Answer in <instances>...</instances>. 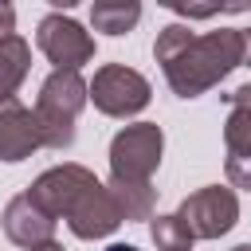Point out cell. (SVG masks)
Segmentation results:
<instances>
[{"label": "cell", "instance_id": "4", "mask_svg": "<svg viewBox=\"0 0 251 251\" xmlns=\"http://www.w3.org/2000/svg\"><path fill=\"white\" fill-rule=\"evenodd\" d=\"M165 153V133L157 122H137L110 141V180H153Z\"/></svg>", "mask_w": 251, "mask_h": 251}, {"label": "cell", "instance_id": "14", "mask_svg": "<svg viewBox=\"0 0 251 251\" xmlns=\"http://www.w3.org/2000/svg\"><path fill=\"white\" fill-rule=\"evenodd\" d=\"M149 235H153L157 251H192V239H196L176 212L173 216H153L149 220Z\"/></svg>", "mask_w": 251, "mask_h": 251}, {"label": "cell", "instance_id": "22", "mask_svg": "<svg viewBox=\"0 0 251 251\" xmlns=\"http://www.w3.org/2000/svg\"><path fill=\"white\" fill-rule=\"evenodd\" d=\"M231 251H251V243H239V247H231Z\"/></svg>", "mask_w": 251, "mask_h": 251}, {"label": "cell", "instance_id": "10", "mask_svg": "<svg viewBox=\"0 0 251 251\" xmlns=\"http://www.w3.org/2000/svg\"><path fill=\"white\" fill-rule=\"evenodd\" d=\"M227 122H224V145L227 161H251V82L227 94Z\"/></svg>", "mask_w": 251, "mask_h": 251}, {"label": "cell", "instance_id": "20", "mask_svg": "<svg viewBox=\"0 0 251 251\" xmlns=\"http://www.w3.org/2000/svg\"><path fill=\"white\" fill-rule=\"evenodd\" d=\"M47 4H51V8H75L78 0H47Z\"/></svg>", "mask_w": 251, "mask_h": 251}, {"label": "cell", "instance_id": "7", "mask_svg": "<svg viewBox=\"0 0 251 251\" xmlns=\"http://www.w3.org/2000/svg\"><path fill=\"white\" fill-rule=\"evenodd\" d=\"M35 43L63 71H78V67H86L94 59L90 31L82 24H75V20H67V16H43L39 27H35Z\"/></svg>", "mask_w": 251, "mask_h": 251}, {"label": "cell", "instance_id": "23", "mask_svg": "<svg viewBox=\"0 0 251 251\" xmlns=\"http://www.w3.org/2000/svg\"><path fill=\"white\" fill-rule=\"evenodd\" d=\"M0 4H12V0H0Z\"/></svg>", "mask_w": 251, "mask_h": 251}, {"label": "cell", "instance_id": "13", "mask_svg": "<svg viewBox=\"0 0 251 251\" xmlns=\"http://www.w3.org/2000/svg\"><path fill=\"white\" fill-rule=\"evenodd\" d=\"M110 192L126 220H153V204H157L153 180H110Z\"/></svg>", "mask_w": 251, "mask_h": 251}, {"label": "cell", "instance_id": "6", "mask_svg": "<svg viewBox=\"0 0 251 251\" xmlns=\"http://www.w3.org/2000/svg\"><path fill=\"white\" fill-rule=\"evenodd\" d=\"M176 216L188 224V231H192L196 239H220V235H227V231L235 227V220H239V200H235L231 188L204 184V188H196L192 196L180 200Z\"/></svg>", "mask_w": 251, "mask_h": 251}, {"label": "cell", "instance_id": "3", "mask_svg": "<svg viewBox=\"0 0 251 251\" xmlns=\"http://www.w3.org/2000/svg\"><path fill=\"white\" fill-rule=\"evenodd\" d=\"M86 102H90V82L78 71L55 67L47 75V82L39 86V98H35V118L43 126L47 149H71L75 145V122H78Z\"/></svg>", "mask_w": 251, "mask_h": 251}, {"label": "cell", "instance_id": "1", "mask_svg": "<svg viewBox=\"0 0 251 251\" xmlns=\"http://www.w3.org/2000/svg\"><path fill=\"white\" fill-rule=\"evenodd\" d=\"M153 59L161 63L173 94L200 98L220 86L235 67H243V27H220L208 35L188 31V24H169L157 31Z\"/></svg>", "mask_w": 251, "mask_h": 251}, {"label": "cell", "instance_id": "12", "mask_svg": "<svg viewBox=\"0 0 251 251\" xmlns=\"http://www.w3.org/2000/svg\"><path fill=\"white\" fill-rule=\"evenodd\" d=\"M31 71V47L20 35L0 39V98H12Z\"/></svg>", "mask_w": 251, "mask_h": 251}, {"label": "cell", "instance_id": "11", "mask_svg": "<svg viewBox=\"0 0 251 251\" xmlns=\"http://www.w3.org/2000/svg\"><path fill=\"white\" fill-rule=\"evenodd\" d=\"M141 20V0H94L90 4V27L102 35H126Z\"/></svg>", "mask_w": 251, "mask_h": 251}, {"label": "cell", "instance_id": "5", "mask_svg": "<svg viewBox=\"0 0 251 251\" xmlns=\"http://www.w3.org/2000/svg\"><path fill=\"white\" fill-rule=\"evenodd\" d=\"M90 102L106 118H133L149 106V78L126 63H106L90 78Z\"/></svg>", "mask_w": 251, "mask_h": 251}, {"label": "cell", "instance_id": "18", "mask_svg": "<svg viewBox=\"0 0 251 251\" xmlns=\"http://www.w3.org/2000/svg\"><path fill=\"white\" fill-rule=\"evenodd\" d=\"M243 67H251V27H243Z\"/></svg>", "mask_w": 251, "mask_h": 251}, {"label": "cell", "instance_id": "17", "mask_svg": "<svg viewBox=\"0 0 251 251\" xmlns=\"http://www.w3.org/2000/svg\"><path fill=\"white\" fill-rule=\"evenodd\" d=\"M216 8H220V12H247L251 0H216Z\"/></svg>", "mask_w": 251, "mask_h": 251}, {"label": "cell", "instance_id": "16", "mask_svg": "<svg viewBox=\"0 0 251 251\" xmlns=\"http://www.w3.org/2000/svg\"><path fill=\"white\" fill-rule=\"evenodd\" d=\"M16 35V8L12 4H0V39Z\"/></svg>", "mask_w": 251, "mask_h": 251}, {"label": "cell", "instance_id": "19", "mask_svg": "<svg viewBox=\"0 0 251 251\" xmlns=\"http://www.w3.org/2000/svg\"><path fill=\"white\" fill-rule=\"evenodd\" d=\"M31 251H63V247H59L55 239H47V243H39V247H31Z\"/></svg>", "mask_w": 251, "mask_h": 251}, {"label": "cell", "instance_id": "9", "mask_svg": "<svg viewBox=\"0 0 251 251\" xmlns=\"http://www.w3.org/2000/svg\"><path fill=\"white\" fill-rule=\"evenodd\" d=\"M4 235L16 243V247H39L47 239H55V216L47 208H39L27 192L12 196L8 208H4Z\"/></svg>", "mask_w": 251, "mask_h": 251}, {"label": "cell", "instance_id": "2", "mask_svg": "<svg viewBox=\"0 0 251 251\" xmlns=\"http://www.w3.org/2000/svg\"><path fill=\"white\" fill-rule=\"evenodd\" d=\"M27 196L39 208H47L55 220L63 216L78 239H102V235L118 231V224L126 220L110 184H102L82 165H55V169L39 173L35 184L27 188Z\"/></svg>", "mask_w": 251, "mask_h": 251}, {"label": "cell", "instance_id": "8", "mask_svg": "<svg viewBox=\"0 0 251 251\" xmlns=\"http://www.w3.org/2000/svg\"><path fill=\"white\" fill-rule=\"evenodd\" d=\"M43 126L35 118V110H27L16 94L0 98V161L16 165L24 157H31L35 149H43Z\"/></svg>", "mask_w": 251, "mask_h": 251}, {"label": "cell", "instance_id": "15", "mask_svg": "<svg viewBox=\"0 0 251 251\" xmlns=\"http://www.w3.org/2000/svg\"><path fill=\"white\" fill-rule=\"evenodd\" d=\"M161 8H169V12H176V16H184V20H212L220 8H216V0H157Z\"/></svg>", "mask_w": 251, "mask_h": 251}, {"label": "cell", "instance_id": "21", "mask_svg": "<svg viewBox=\"0 0 251 251\" xmlns=\"http://www.w3.org/2000/svg\"><path fill=\"white\" fill-rule=\"evenodd\" d=\"M106 251H137V247H133V243H110Z\"/></svg>", "mask_w": 251, "mask_h": 251}]
</instances>
